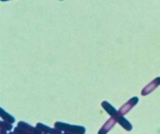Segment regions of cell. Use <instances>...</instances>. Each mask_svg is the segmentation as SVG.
I'll return each instance as SVG.
<instances>
[{
	"label": "cell",
	"instance_id": "3",
	"mask_svg": "<svg viewBox=\"0 0 160 134\" xmlns=\"http://www.w3.org/2000/svg\"><path fill=\"white\" fill-rule=\"evenodd\" d=\"M138 102H139V99H138L137 97H133L132 99H130L128 102H126V103L120 108L119 111H118V115H120V116L126 115L130 109H132V108L138 103Z\"/></svg>",
	"mask_w": 160,
	"mask_h": 134
},
{
	"label": "cell",
	"instance_id": "12",
	"mask_svg": "<svg viewBox=\"0 0 160 134\" xmlns=\"http://www.w3.org/2000/svg\"><path fill=\"white\" fill-rule=\"evenodd\" d=\"M8 134H18V133H16V132H10V133H8Z\"/></svg>",
	"mask_w": 160,
	"mask_h": 134
},
{
	"label": "cell",
	"instance_id": "8",
	"mask_svg": "<svg viewBox=\"0 0 160 134\" xmlns=\"http://www.w3.org/2000/svg\"><path fill=\"white\" fill-rule=\"evenodd\" d=\"M116 118H117V120H118V122L119 123L120 125L126 130V131H128V132H130L131 130H132V126H131V124L128 122V120H127L123 116H120V115H118L117 117H116Z\"/></svg>",
	"mask_w": 160,
	"mask_h": 134
},
{
	"label": "cell",
	"instance_id": "1",
	"mask_svg": "<svg viewBox=\"0 0 160 134\" xmlns=\"http://www.w3.org/2000/svg\"><path fill=\"white\" fill-rule=\"evenodd\" d=\"M55 128L60 130V131H63L65 132H78V133H84L86 129L84 127L81 126H74V125H68V124H64V123H61V122H56L55 123Z\"/></svg>",
	"mask_w": 160,
	"mask_h": 134
},
{
	"label": "cell",
	"instance_id": "11",
	"mask_svg": "<svg viewBox=\"0 0 160 134\" xmlns=\"http://www.w3.org/2000/svg\"><path fill=\"white\" fill-rule=\"evenodd\" d=\"M64 134H84V133H78V132H64Z\"/></svg>",
	"mask_w": 160,
	"mask_h": 134
},
{
	"label": "cell",
	"instance_id": "6",
	"mask_svg": "<svg viewBox=\"0 0 160 134\" xmlns=\"http://www.w3.org/2000/svg\"><path fill=\"white\" fill-rule=\"evenodd\" d=\"M37 128L38 130L43 132V133H49V134H62V132L58 129H51L48 126H45L43 124H38L37 125Z\"/></svg>",
	"mask_w": 160,
	"mask_h": 134
},
{
	"label": "cell",
	"instance_id": "7",
	"mask_svg": "<svg viewBox=\"0 0 160 134\" xmlns=\"http://www.w3.org/2000/svg\"><path fill=\"white\" fill-rule=\"evenodd\" d=\"M102 108H103L111 117H116L118 115V111H117L109 102H102Z\"/></svg>",
	"mask_w": 160,
	"mask_h": 134
},
{
	"label": "cell",
	"instance_id": "4",
	"mask_svg": "<svg viewBox=\"0 0 160 134\" xmlns=\"http://www.w3.org/2000/svg\"><path fill=\"white\" fill-rule=\"evenodd\" d=\"M160 85V77H157L156 79H154L151 83H149L144 89L142 90V95L146 96L149 93H151L152 91H154Z\"/></svg>",
	"mask_w": 160,
	"mask_h": 134
},
{
	"label": "cell",
	"instance_id": "5",
	"mask_svg": "<svg viewBox=\"0 0 160 134\" xmlns=\"http://www.w3.org/2000/svg\"><path fill=\"white\" fill-rule=\"evenodd\" d=\"M118 122V120H117V118L116 117H112L103 126H102V128L99 131V132L98 134H106L115 125H116V123Z\"/></svg>",
	"mask_w": 160,
	"mask_h": 134
},
{
	"label": "cell",
	"instance_id": "10",
	"mask_svg": "<svg viewBox=\"0 0 160 134\" xmlns=\"http://www.w3.org/2000/svg\"><path fill=\"white\" fill-rule=\"evenodd\" d=\"M12 129V126L10 123L6 121H1V134H6L7 132L10 131Z\"/></svg>",
	"mask_w": 160,
	"mask_h": 134
},
{
	"label": "cell",
	"instance_id": "9",
	"mask_svg": "<svg viewBox=\"0 0 160 134\" xmlns=\"http://www.w3.org/2000/svg\"><path fill=\"white\" fill-rule=\"evenodd\" d=\"M0 113H1V117H2V119H3V121L8 122V123H10V124H12V123L15 121L14 117H11V116H9L8 113H6L3 109L0 110Z\"/></svg>",
	"mask_w": 160,
	"mask_h": 134
},
{
	"label": "cell",
	"instance_id": "2",
	"mask_svg": "<svg viewBox=\"0 0 160 134\" xmlns=\"http://www.w3.org/2000/svg\"><path fill=\"white\" fill-rule=\"evenodd\" d=\"M15 132L18 134H42L41 132H38V128H33L23 122L19 123L18 128L15 129Z\"/></svg>",
	"mask_w": 160,
	"mask_h": 134
},
{
	"label": "cell",
	"instance_id": "13",
	"mask_svg": "<svg viewBox=\"0 0 160 134\" xmlns=\"http://www.w3.org/2000/svg\"><path fill=\"white\" fill-rule=\"evenodd\" d=\"M42 134H47V133H42Z\"/></svg>",
	"mask_w": 160,
	"mask_h": 134
}]
</instances>
